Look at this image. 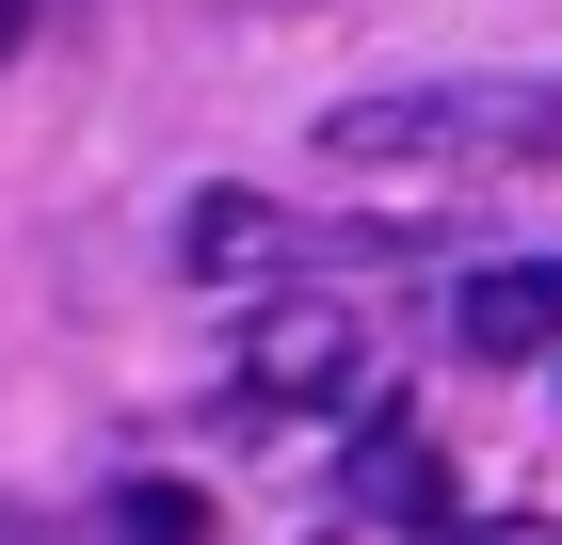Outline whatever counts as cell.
<instances>
[{
  "instance_id": "1",
  "label": "cell",
  "mask_w": 562,
  "mask_h": 545,
  "mask_svg": "<svg viewBox=\"0 0 562 545\" xmlns=\"http://www.w3.org/2000/svg\"><path fill=\"white\" fill-rule=\"evenodd\" d=\"M322 161H386V177H515L562 161V81H386L322 113Z\"/></svg>"
},
{
  "instance_id": "2",
  "label": "cell",
  "mask_w": 562,
  "mask_h": 545,
  "mask_svg": "<svg viewBox=\"0 0 562 545\" xmlns=\"http://www.w3.org/2000/svg\"><path fill=\"white\" fill-rule=\"evenodd\" d=\"M177 257H193L210 289H273V273H305V257H418V225H353V241H322V225H290L273 193H193Z\"/></svg>"
},
{
  "instance_id": "3",
  "label": "cell",
  "mask_w": 562,
  "mask_h": 545,
  "mask_svg": "<svg viewBox=\"0 0 562 545\" xmlns=\"http://www.w3.org/2000/svg\"><path fill=\"white\" fill-rule=\"evenodd\" d=\"M353 385H370V321H353V305H258V337H241V401H258V418L353 401Z\"/></svg>"
},
{
  "instance_id": "4",
  "label": "cell",
  "mask_w": 562,
  "mask_h": 545,
  "mask_svg": "<svg viewBox=\"0 0 562 545\" xmlns=\"http://www.w3.org/2000/svg\"><path fill=\"white\" fill-rule=\"evenodd\" d=\"M338 498L370 513V530H434V513H450V450L402 433V418H370V433L338 450Z\"/></svg>"
},
{
  "instance_id": "5",
  "label": "cell",
  "mask_w": 562,
  "mask_h": 545,
  "mask_svg": "<svg viewBox=\"0 0 562 545\" xmlns=\"http://www.w3.org/2000/svg\"><path fill=\"white\" fill-rule=\"evenodd\" d=\"M450 337L498 353V370H515V353H562V257H498V273H467V289H450Z\"/></svg>"
},
{
  "instance_id": "6",
  "label": "cell",
  "mask_w": 562,
  "mask_h": 545,
  "mask_svg": "<svg viewBox=\"0 0 562 545\" xmlns=\"http://www.w3.org/2000/svg\"><path fill=\"white\" fill-rule=\"evenodd\" d=\"M113 545H210V498L193 481H130L113 498Z\"/></svg>"
},
{
  "instance_id": "7",
  "label": "cell",
  "mask_w": 562,
  "mask_h": 545,
  "mask_svg": "<svg viewBox=\"0 0 562 545\" xmlns=\"http://www.w3.org/2000/svg\"><path fill=\"white\" fill-rule=\"evenodd\" d=\"M418 545H547V513H434Z\"/></svg>"
},
{
  "instance_id": "8",
  "label": "cell",
  "mask_w": 562,
  "mask_h": 545,
  "mask_svg": "<svg viewBox=\"0 0 562 545\" xmlns=\"http://www.w3.org/2000/svg\"><path fill=\"white\" fill-rule=\"evenodd\" d=\"M16 33H33V0H0V65H16Z\"/></svg>"
}]
</instances>
